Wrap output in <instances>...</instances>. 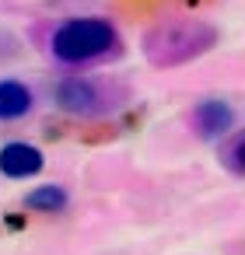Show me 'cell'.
<instances>
[{"label": "cell", "mask_w": 245, "mask_h": 255, "mask_svg": "<svg viewBox=\"0 0 245 255\" xmlns=\"http://www.w3.org/2000/svg\"><path fill=\"white\" fill-rule=\"evenodd\" d=\"M193 123L203 140H224L235 129V109L228 98H203L193 109Z\"/></svg>", "instance_id": "cell-4"}, {"label": "cell", "mask_w": 245, "mask_h": 255, "mask_svg": "<svg viewBox=\"0 0 245 255\" xmlns=\"http://www.w3.org/2000/svg\"><path fill=\"white\" fill-rule=\"evenodd\" d=\"M116 49H119V32L109 18H70L49 39V53L63 67L95 63Z\"/></svg>", "instance_id": "cell-1"}, {"label": "cell", "mask_w": 245, "mask_h": 255, "mask_svg": "<svg viewBox=\"0 0 245 255\" xmlns=\"http://www.w3.org/2000/svg\"><path fill=\"white\" fill-rule=\"evenodd\" d=\"M221 164H224L235 178H242V171H245V136H242L238 129H231V133L224 136V143H221Z\"/></svg>", "instance_id": "cell-8"}, {"label": "cell", "mask_w": 245, "mask_h": 255, "mask_svg": "<svg viewBox=\"0 0 245 255\" xmlns=\"http://www.w3.org/2000/svg\"><path fill=\"white\" fill-rule=\"evenodd\" d=\"M67 203H70L67 189L56 185V182L53 185H39V189H32L25 196V210H32V213H63Z\"/></svg>", "instance_id": "cell-7"}, {"label": "cell", "mask_w": 245, "mask_h": 255, "mask_svg": "<svg viewBox=\"0 0 245 255\" xmlns=\"http://www.w3.org/2000/svg\"><path fill=\"white\" fill-rule=\"evenodd\" d=\"M53 102L70 112V116H98L109 109L102 88L91 81V77H63L56 88H53Z\"/></svg>", "instance_id": "cell-3"}, {"label": "cell", "mask_w": 245, "mask_h": 255, "mask_svg": "<svg viewBox=\"0 0 245 255\" xmlns=\"http://www.w3.org/2000/svg\"><path fill=\"white\" fill-rule=\"evenodd\" d=\"M42 164H46V157L32 143L14 140V143L0 147V175H7V178H32L42 171Z\"/></svg>", "instance_id": "cell-5"}, {"label": "cell", "mask_w": 245, "mask_h": 255, "mask_svg": "<svg viewBox=\"0 0 245 255\" xmlns=\"http://www.w3.org/2000/svg\"><path fill=\"white\" fill-rule=\"evenodd\" d=\"M217 46V28L207 21H161L144 35V56L151 67H179Z\"/></svg>", "instance_id": "cell-2"}, {"label": "cell", "mask_w": 245, "mask_h": 255, "mask_svg": "<svg viewBox=\"0 0 245 255\" xmlns=\"http://www.w3.org/2000/svg\"><path fill=\"white\" fill-rule=\"evenodd\" d=\"M32 112V91L21 81H0V123H18Z\"/></svg>", "instance_id": "cell-6"}]
</instances>
